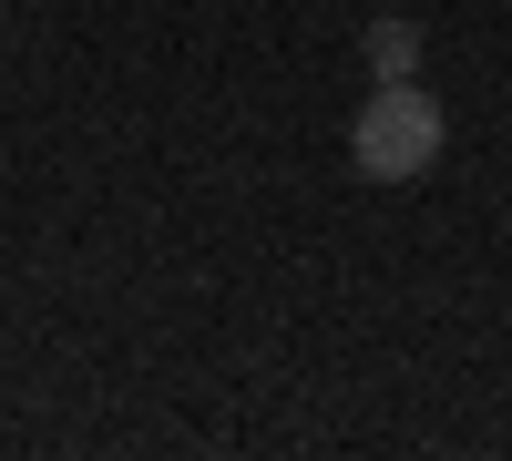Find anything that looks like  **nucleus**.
<instances>
[{
    "label": "nucleus",
    "instance_id": "1",
    "mask_svg": "<svg viewBox=\"0 0 512 461\" xmlns=\"http://www.w3.org/2000/svg\"><path fill=\"white\" fill-rule=\"evenodd\" d=\"M441 144H451V123H441V103L420 93V82H379V93L359 103V123H349V164H359L369 185H410V175H431Z\"/></svg>",
    "mask_w": 512,
    "mask_h": 461
},
{
    "label": "nucleus",
    "instance_id": "2",
    "mask_svg": "<svg viewBox=\"0 0 512 461\" xmlns=\"http://www.w3.org/2000/svg\"><path fill=\"white\" fill-rule=\"evenodd\" d=\"M359 62H369L379 82H420V21H400V11L369 21V31H359Z\"/></svg>",
    "mask_w": 512,
    "mask_h": 461
}]
</instances>
